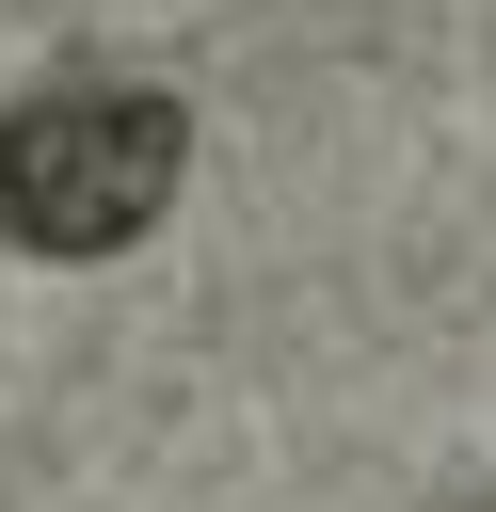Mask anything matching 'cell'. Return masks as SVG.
I'll use <instances>...</instances> for the list:
<instances>
[{
    "label": "cell",
    "mask_w": 496,
    "mask_h": 512,
    "mask_svg": "<svg viewBox=\"0 0 496 512\" xmlns=\"http://www.w3.org/2000/svg\"><path fill=\"white\" fill-rule=\"evenodd\" d=\"M176 160H192L176 96H144V80H48V96L0 112V240L16 256H112V240H144L176 208Z\"/></svg>",
    "instance_id": "1"
}]
</instances>
